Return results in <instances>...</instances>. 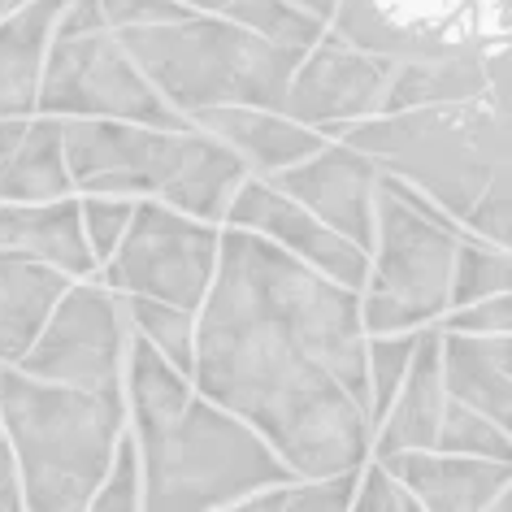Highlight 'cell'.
Listing matches in <instances>:
<instances>
[{
	"mask_svg": "<svg viewBox=\"0 0 512 512\" xmlns=\"http://www.w3.org/2000/svg\"><path fill=\"white\" fill-rule=\"evenodd\" d=\"M191 387L252 426L296 478L361 469L374 443L361 296L270 239L222 226Z\"/></svg>",
	"mask_w": 512,
	"mask_h": 512,
	"instance_id": "obj_1",
	"label": "cell"
},
{
	"mask_svg": "<svg viewBox=\"0 0 512 512\" xmlns=\"http://www.w3.org/2000/svg\"><path fill=\"white\" fill-rule=\"evenodd\" d=\"M126 434L122 391H74L0 365V443L22 512H87Z\"/></svg>",
	"mask_w": 512,
	"mask_h": 512,
	"instance_id": "obj_2",
	"label": "cell"
},
{
	"mask_svg": "<svg viewBox=\"0 0 512 512\" xmlns=\"http://www.w3.org/2000/svg\"><path fill=\"white\" fill-rule=\"evenodd\" d=\"M61 144L74 196L161 200L213 226H222L230 196L248 178L235 152L196 126L170 131L109 118H66Z\"/></svg>",
	"mask_w": 512,
	"mask_h": 512,
	"instance_id": "obj_3",
	"label": "cell"
},
{
	"mask_svg": "<svg viewBox=\"0 0 512 512\" xmlns=\"http://www.w3.org/2000/svg\"><path fill=\"white\" fill-rule=\"evenodd\" d=\"M126 430L139 456V512H213L300 482L261 434L200 391L165 417L126 421Z\"/></svg>",
	"mask_w": 512,
	"mask_h": 512,
	"instance_id": "obj_4",
	"label": "cell"
},
{
	"mask_svg": "<svg viewBox=\"0 0 512 512\" xmlns=\"http://www.w3.org/2000/svg\"><path fill=\"white\" fill-rule=\"evenodd\" d=\"M508 109L491 96L421 105L348 126L339 139L365 152L382 174L400 178L460 226L473 200L508 165Z\"/></svg>",
	"mask_w": 512,
	"mask_h": 512,
	"instance_id": "obj_5",
	"label": "cell"
},
{
	"mask_svg": "<svg viewBox=\"0 0 512 512\" xmlns=\"http://www.w3.org/2000/svg\"><path fill=\"white\" fill-rule=\"evenodd\" d=\"M113 35L135 61V70L157 87V96L187 122L191 113L217 105L283 109L287 83L300 66V48L274 44L209 14Z\"/></svg>",
	"mask_w": 512,
	"mask_h": 512,
	"instance_id": "obj_6",
	"label": "cell"
},
{
	"mask_svg": "<svg viewBox=\"0 0 512 512\" xmlns=\"http://www.w3.org/2000/svg\"><path fill=\"white\" fill-rule=\"evenodd\" d=\"M460 230L400 178H378L374 243L361 296L365 335H408L434 326L452 304V261Z\"/></svg>",
	"mask_w": 512,
	"mask_h": 512,
	"instance_id": "obj_7",
	"label": "cell"
},
{
	"mask_svg": "<svg viewBox=\"0 0 512 512\" xmlns=\"http://www.w3.org/2000/svg\"><path fill=\"white\" fill-rule=\"evenodd\" d=\"M35 113L44 118H109V122H139V126H170L187 131V118L174 113L157 96L135 61L126 57L118 35L109 27L83 35H53L44 61Z\"/></svg>",
	"mask_w": 512,
	"mask_h": 512,
	"instance_id": "obj_8",
	"label": "cell"
},
{
	"mask_svg": "<svg viewBox=\"0 0 512 512\" xmlns=\"http://www.w3.org/2000/svg\"><path fill=\"white\" fill-rule=\"evenodd\" d=\"M217 239L222 226L187 217L161 200H135L131 226L96 278L113 296L161 300L200 313L217 270Z\"/></svg>",
	"mask_w": 512,
	"mask_h": 512,
	"instance_id": "obj_9",
	"label": "cell"
},
{
	"mask_svg": "<svg viewBox=\"0 0 512 512\" xmlns=\"http://www.w3.org/2000/svg\"><path fill=\"white\" fill-rule=\"evenodd\" d=\"M126 348L131 322L122 300L100 278H70L14 369L74 391H122Z\"/></svg>",
	"mask_w": 512,
	"mask_h": 512,
	"instance_id": "obj_10",
	"label": "cell"
},
{
	"mask_svg": "<svg viewBox=\"0 0 512 512\" xmlns=\"http://www.w3.org/2000/svg\"><path fill=\"white\" fill-rule=\"evenodd\" d=\"M330 35L387 61L508 44V0H339Z\"/></svg>",
	"mask_w": 512,
	"mask_h": 512,
	"instance_id": "obj_11",
	"label": "cell"
},
{
	"mask_svg": "<svg viewBox=\"0 0 512 512\" xmlns=\"http://www.w3.org/2000/svg\"><path fill=\"white\" fill-rule=\"evenodd\" d=\"M391 74L395 61L361 53V48L343 44L339 35L326 31L313 48L300 53V66L283 96V113L317 135L339 139L348 126L374 118L382 109Z\"/></svg>",
	"mask_w": 512,
	"mask_h": 512,
	"instance_id": "obj_12",
	"label": "cell"
},
{
	"mask_svg": "<svg viewBox=\"0 0 512 512\" xmlns=\"http://www.w3.org/2000/svg\"><path fill=\"white\" fill-rule=\"evenodd\" d=\"M222 226H235V230H252V235L270 239L278 252L296 256L309 270H317L330 283H343L352 291L365 287V274H369V252H361L356 243H348L343 235H335L326 222L296 204L291 196H283L278 187H270L265 178H243L239 191L230 196L226 204V217Z\"/></svg>",
	"mask_w": 512,
	"mask_h": 512,
	"instance_id": "obj_13",
	"label": "cell"
},
{
	"mask_svg": "<svg viewBox=\"0 0 512 512\" xmlns=\"http://www.w3.org/2000/svg\"><path fill=\"white\" fill-rule=\"evenodd\" d=\"M382 170L365 152H356L343 139H326L313 157H304L287 170L270 174L265 183L278 187L283 196L304 204L317 222H326L335 235L369 252L374 243V200H378Z\"/></svg>",
	"mask_w": 512,
	"mask_h": 512,
	"instance_id": "obj_14",
	"label": "cell"
},
{
	"mask_svg": "<svg viewBox=\"0 0 512 512\" xmlns=\"http://www.w3.org/2000/svg\"><path fill=\"white\" fill-rule=\"evenodd\" d=\"M417 512H512V465L482 456L400 452L378 460Z\"/></svg>",
	"mask_w": 512,
	"mask_h": 512,
	"instance_id": "obj_15",
	"label": "cell"
},
{
	"mask_svg": "<svg viewBox=\"0 0 512 512\" xmlns=\"http://www.w3.org/2000/svg\"><path fill=\"white\" fill-rule=\"evenodd\" d=\"M478 96L508 105V44H473V48H452V53L400 61L378 113L456 105V100H478Z\"/></svg>",
	"mask_w": 512,
	"mask_h": 512,
	"instance_id": "obj_16",
	"label": "cell"
},
{
	"mask_svg": "<svg viewBox=\"0 0 512 512\" xmlns=\"http://www.w3.org/2000/svg\"><path fill=\"white\" fill-rule=\"evenodd\" d=\"M439 326H421L413 356H408L404 382L387 404V413L374 421V443H369V460H387L400 452H430L434 434H439L447 387H443V365H439Z\"/></svg>",
	"mask_w": 512,
	"mask_h": 512,
	"instance_id": "obj_17",
	"label": "cell"
},
{
	"mask_svg": "<svg viewBox=\"0 0 512 512\" xmlns=\"http://www.w3.org/2000/svg\"><path fill=\"white\" fill-rule=\"evenodd\" d=\"M191 126L213 135L217 144H226L252 178H270L278 170H287V165L313 157V152L326 144V135L300 126L296 118H287L283 109L217 105V109L191 113Z\"/></svg>",
	"mask_w": 512,
	"mask_h": 512,
	"instance_id": "obj_18",
	"label": "cell"
},
{
	"mask_svg": "<svg viewBox=\"0 0 512 512\" xmlns=\"http://www.w3.org/2000/svg\"><path fill=\"white\" fill-rule=\"evenodd\" d=\"M0 252L48 265L66 278H96L100 265L83 239L79 196L48 204H0Z\"/></svg>",
	"mask_w": 512,
	"mask_h": 512,
	"instance_id": "obj_19",
	"label": "cell"
},
{
	"mask_svg": "<svg viewBox=\"0 0 512 512\" xmlns=\"http://www.w3.org/2000/svg\"><path fill=\"white\" fill-rule=\"evenodd\" d=\"M439 365L447 400L512 430V335H456V330H443Z\"/></svg>",
	"mask_w": 512,
	"mask_h": 512,
	"instance_id": "obj_20",
	"label": "cell"
},
{
	"mask_svg": "<svg viewBox=\"0 0 512 512\" xmlns=\"http://www.w3.org/2000/svg\"><path fill=\"white\" fill-rule=\"evenodd\" d=\"M66 0H31L0 22V118H31Z\"/></svg>",
	"mask_w": 512,
	"mask_h": 512,
	"instance_id": "obj_21",
	"label": "cell"
},
{
	"mask_svg": "<svg viewBox=\"0 0 512 512\" xmlns=\"http://www.w3.org/2000/svg\"><path fill=\"white\" fill-rule=\"evenodd\" d=\"M74 196L61 118L35 113L9 152H0V204H48Z\"/></svg>",
	"mask_w": 512,
	"mask_h": 512,
	"instance_id": "obj_22",
	"label": "cell"
},
{
	"mask_svg": "<svg viewBox=\"0 0 512 512\" xmlns=\"http://www.w3.org/2000/svg\"><path fill=\"white\" fill-rule=\"evenodd\" d=\"M70 278L0 252V365H18Z\"/></svg>",
	"mask_w": 512,
	"mask_h": 512,
	"instance_id": "obj_23",
	"label": "cell"
},
{
	"mask_svg": "<svg viewBox=\"0 0 512 512\" xmlns=\"http://www.w3.org/2000/svg\"><path fill=\"white\" fill-rule=\"evenodd\" d=\"M178 5H187L191 14H209V18L230 22V27L265 35V40H274V44L300 48V53L326 35L322 22L300 14V9L287 5V0H178Z\"/></svg>",
	"mask_w": 512,
	"mask_h": 512,
	"instance_id": "obj_24",
	"label": "cell"
},
{
	"mask_svg": "<svg viewBox=\"0 0 512 512\" xmlns=\"http://www.w3.org/2000/svg\"><path fill=\"white\" fill-rule=\"evenodd\" d=\"M122 313L131 322V335L152 343L178 374L191 378V352H196V313L191 309H174L161 300H139V296H118Z\"/></svg>",
	"mask_w": 512,
	"mask_h": 512,
	"instance_id": "obj_25",
	"label": "cell"
},
{
	"mask_svg": "<svg viewBox=\"0 0 512 512\" xmlns=\"http://www.w3.org/2000/svg\"><path fill=\"white\" fill-rule=\"evenodd\" d=\"M508 291H512V252L495 248L486 239L460 235L452 261V304L447 309H465V304L508 296Z\"/></svg>",
	"mask_w": 512,
	"mask_h": 512,
	"instance_id": "obj_26",
	"label": "cell"
},
{
	"mask_svg": "<svg viewBox=\"0 0 512 512\" xmlns=\"http://www.w3.org/2000/svg\"><path fill=\"white\" fill-rule=\"evenodd\" d=\"M430 452H447V456H482V460H508L512 465V430L495 426L491 417L473 413V408L447 400L439 434H434Z\"/></svg>",
	"mask_w": 512,
	"mask_h": 512,
	"instance_id": "obj_27",
	"label": "cell"
},
{
	"mask_svg": "<svg viewBox=\"0 0 512 512\" xmlns=\"http://www.w3.org/2000/svg\"><path fill=\"white\" fill-rule=\"evenodd\" d=\"M417 330L408 335H365V374H369V417H382L387 404L395 400L408 369V356H413Z\"/></svg>",
	"mask_w": 512,
	"mask_h": 512,
	"instance_id": "obj_28",
	"label": "cell"
},
{
	"mask_svg": "<svg viewBox=\"0 0 512 512\" xmlns=\"http://www.w3.org/2000/svg\"><path fill=\"white\" fill-rule=\"evenodd\" d=\"M131 213H135V200H122V196H79V222H83V239L92 248L96 265H105L113 248L122 243L126 226H131Z\"/></svg>",
	"mask_w": 512,
	"mask_h": 512,
	"instance_id": "obj_29",
	"label": "cell"
},
{
	"mask_svg": "<svg viewBox=\"0 0 512 512\" xmlns=\"http://www.w3.org/2000/svg\"><path fill=\"white\" fill-rule=\"evenodd\" d=\"M460 230L473 239L495 243V248H508L512 243V170L495 174L491 183H486V191L473 200V209L465 213Z\"/></svg>",
	"mask_w": 512,
	"mask_h": 512,
	"instance_id": "obj_30",
	"label": "cell"
},
{
	"mask_svg": "<svg viewBox=\"0 0 512 512\" xmlns=\"http://www.w3.org/2000/svg\"><path fill=\"white\" fill-rule=\"evenodd\" d=\"M356 478H361V469L335 473V478H300V482L287 486L283 508L278 512H348Z\"/></svg>",
	"mask_w": 512,
	"mask_h": 512,
	"instance_id": "obj_31",
	"label": "cell"
},
{
	"mask_svg": "<svg viewBox=\"0 0 512 512\" xmlns=\"http://www.w3.org/2000/svg\"><path fill=\"white\" fill-rule=\"evenodd\" d=\"M434 326L456 330V335H512V291L508 296L465 304V309H447Z\"/></svg>",
	"mask_w": 512,
	"mask_h": 512,
	"instance_id": "obj_32",
	"label": "cell"
},
{
	"mask_svg": "<svg viewBox=\"0 0 512 512\" xmlns=\"http://www.w3.org/2000/svg\"><path fill=\"white\" fill-rule=\"evenodd\" d=\"M100 18L109 31H131V27H157V22H178L191 9L178 0H96Z\"/></svg>",
	"mask_w": 512,
	"mask_h": 512,
	"instance_id": "obj_33",
	"label": "cell"
},
{
	"mask_svg": "<svg viewBox=\"0 0 512 512\" xmlns=\"http://www.w3.org/2000/svg\"><path fill=\"white\" fill-rule=\"evenodd\" d=\"M283 495H287V486H278V491H261V495L235 499V504L213 508V512H278V508H283Z\"/></svg>",
	"mask_w": 512,
	"mask_h": 512,
	"instance_id": "obj_34",
	"label": "cell"
},
{
	"mask_svg": "<svg viewBox=\"0 0 512 512\" xmlns=\"http://www.w3.org/2000/svg\"><path fill=\"white\" fill-rule=\"evenodd\" d=\"M287 5H296L300 14H309V18H317V22L326 27V22L335 18V5H339V0H287Z\"/></svg>",
	"mask_w": 512,
	"mask_h": 512,
	"instance_id": "obj_35",
	"label": "cell"
},
{
	"mask_svg": "<svg viewBox=\"0 0 512 512\" xmlns=\"http://www.w3.org/2000/svg\"><path fill=\"white\" fill-rule=\"evenodd\" d=\"M22 5H31V0H0V22H5L9 14H18Z\"/></svg>",
	"mask_w": 512,
	"mask_h": 512,
	"instance_id": "obj_36",
	"label": "cell"
}]
</instances>
